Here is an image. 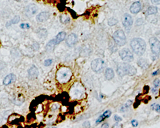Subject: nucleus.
I'll return each mask as SVG.
<instances>
[{"instance_id":"obj_25","label":"nucleus","mask_w":160,"mask_h":128,"mask_svg":"<svg viewBox=\"0 0 160 128\" xmlns=\"http://www.w3.org/2000/svg\"><path fill=\"white\" fill-rule=\"evenodd\" d=\"M152 108H153L154 110L157 111L158 113H160V105H152Z\"/></svg>"},{"instance_id":"obj_17","label":"nucleus","mask_w":160,"mask_h":128,"mask_svg":"<svg viewBox=\"0 0 160 128\" xmlns=\"http://www.w3.org/2000/svg\"><path fill=\"white\" fill-rule=\"evenodd\" d=\"M65 37H66V33L64 31L60 32L59 34L56 36L55 38L57 44L60 43L61 42H62V41L65 39Z\"/></svg>"},{"instance_id":"obj_26","label":"nucleus","mask_w":160,"mask_h":128,"mask_svg":"<svg viewBox=\"0 0 160 128\" xmlns=\"http://www.w3.org/2000/svg\"><path fill=\"white\" fill-rule=\"evenodd\" d=\"M117 20H116L115 19H110L109 21H108V24L110 26H113L114 25V24H116L117 23Z\"/></svg>"},{"instance_id":"obj_18","label":"nucleus","mask_w":160,"mask_h":128,"mask_svg":"<svg viewBox=\"0 0 160 128\" xmlns=\"http://www.w3.org/2000/svg\"><path fill=\"white\" fill-rule=\"evenodd\" d=\"M56 44H57V43H56V41L55 39L51 40L50 42L47 43V44L46 45V50L48 51H53V49L55 48V46Z\"/></svg>"},{"instance_id":"obj_9","label":"nucleus","mask_w":160,"mask_h":128,"mask_svg":"<svg viewBox=\"0 0 160 128\" xmlns=\"http://www.w3.org/2000/svg\"><path fill=\"white\" fill-rule=\"evenodd\" d=\"M77 37L75 34H71L69 35L66 39V44L69 46L72 47L77 43Z\"/></svg>"},{"instance_id":"obj_14","label":"nucleus","mask_w":160,"mask_h":128,"mask_svg":"<svg viewBox=\"0 0 160 128\" xmlns=\"http://www.w3.org/2000/svg\"><path fill=\"white\" fill-rule=\"evenodd\" d=\"M50 14L47 12H41V13L37 15V20H38L39 22H44L47 20L49 18H50Z\"/></svg>"},{"instance_id":"obj_29","label":"nucleus","mask_w":160,"mask_h":128,"mask_svg":"<svg viewBox=\"0 0 160 128\" xmlns=\"http://www.w3.org/2000/svg\"><path fill=\"white\" fill-rule=\"evenodd\" d=\"M112 128H122V125L121 124L117 122L113 126Z\"/></svg>"},{"instance_id":"obj_13","label":"nucleus","mask_w":160,"mask_h":128,"mask_svg":"<svg viewBox=\"0 0 160 128\" xmlns=\"http://www.w3.org/2000/svg\"><path fill=\"white\" fill-rule=\"evenodd\" d=\"M28 75L31 79H36L39 76V70L38 68L35 67V65H33L32 67L30 68L28 70Z\"/></svg>"},{"instance_id":"obj_7","label":"nucleus","mask_w":160,"mask_h":128,"mask_svg":"<svg viewBox=\"0 0 160 128\" xmlns=\"http://www.w3.org/2000/svg\"><path fill=\"white\" fill-rule=\"evenodd\" d=\"M119 56L121 59L126 62H131L134 59L133 53H131L129 49L127 48L123 49L119 51Z\"/></svg>"},{"instance_id":"obj_40","label":"nucleus","mask_w":160,"mask_h":128,"mask_svg":"<svg viewBox=\"0 0 160 128\" xmlns=\"http://www.w3.org/2000/svg\"><path fill=\"white\" fill-rule=\"evenodd\" d=\"M53 128H56V127H53Z\"/></svg>"},{"instance_id":"obj_36","label":"nucleus","mask_w":160,"mask_h":128,"mask_svg":"<svg viewBox=\"0 0 160 128\" xmlns=\"http://www.w3.org/2000/svg\"><path fill=\"white\" fill-rule=\"evenodd\" d=\"M30 28V24H28V23H25V28Z\"/></svg>"},{"instance_id":"obj_19","label":"nucleus","mask_w":160,"mask_h":128,"mask_svg":"<svg viewBox=\"0 0 160 128\" xmlns=\"http://www.w3.org/2000/svg\"><path fill=\"white\" fill-rule=\"evenodd\" d=\"M138 65L142 69H147L149 67V64L147 61L143 59H141L138 61Z\"/></svg>"},{"instance_id":"obj_37","label":"nucleus","mask_w":160,"mask_h":128,"mask_svg":"<svg viewBox=\"0 0 160 128\" xmlns=\"http://www.w3.org/2000/svg\"><path fill=\"white\" fill-rule=\"evenodd\" d=\"M154 4H160V1H152Z\"/></svg>"},{"instance_id":"obj_4","label":"nucleus","mask_w":160,"mask_h":128,"mask_svg":"<svg viewBox=\"0 0 160 128\" xmlns=\"http://www.w3.org/2000/svg\"><path fill=\"white\" fill-rule=\"evenodd\" d=\"M113 39L115 42L119 46H123L126 44V37L124 32L122 30H118L114 32Z\"/></svg>"},{"instance_id":"obj_8","label":"nucleus","mask_w":160,"mask_h":128,"mask_svg":"<svg viewBox=\"0 0 160 128\" xmlns=\"http://www.w3.org/2000/svg\"><path fill=\"white\" fill-rule=\"evenodd\" d=\"M122 24L126 28L127 31L130 30V29L133 25V19L131 15L129 14H125L122 18Z\"/></svg>"},{"instance_id":"obj_39","label":"nucleus","mask_w":160,"mask_h":128,"mask_svg":"<svg viewBox=\"0 0 160 128\" xmlns=\"http://www.w3.org/2000/svg\"><path fill=\"white\" fill-rule=\"evenodd\" d=\"M1 46V41H0V47Z\"/></svg>"},{"instance_id":"obj_21","label":"nucleus","mask_w":160,"mask_h":128,"mask_svg":"<svg viewBox=\"0 0 160 128\" xmlns=\"http://www.w3.org/2000/svg\"><path fill=\"white\" fill-rule=\"evenodd\" d=\"M131 104H132V101H128L124 105H123L121 107V109H120L121 112H125V111H126L127 110H128V109L129 108V106H131Z\"/></svg>"},{"instance_id":"obj_38","label":"nucleus","mask_w":160,"mask_h":128,"mask_svg":"<svg viewBox=\"0 0 160 128\" xmlns=\"http://www.w3.org/2000/svg\"><path fill=\"white\" fill-rule=\"evenodd\" d=\"M152 92H153V93H156L157 92V90L153 88V89H152Z\"/></svg>"},{"instance_id":"obj_23","label":"nucleus","mask_w":160,"mask_h":128,"mask_svg":"<svg viewBox=\"0 0 160 128\" xmlns=\"http://www.w3.org/2000/svg\"><path fill=\"white\" fill-rule=\"evenodd\" d=\"M61 21L64 24H67L70 21V18L67 15H62L61 16Z\"/></svg>"},{"instance_id":"obj_22","label":"nucleus","mask_w":160,"mask_h":128,"mask_svg":"<svg viewBox=\"0 0 160 128\" xmlns=\"http://www.w3.org/2000/svg\"><path fill=\"white\" fill-rule=\"evenodd\" d=\"M20 20V17L18 15L15 16V17L12 19L10 22L7 23V24H6V26H9L11 24H17L19 22Z\"/></svg>"},{"instance_id":"obj_20","label":"nucleus","mask_w":160,"mask_h":128,"mask_svg":"<svg viewBox=\"0 0 160 128\" xmlns=\"http://www.w3.org/2000/svg\"><path fill=\"white\" fill-rule=\"evenodd\" d=\"M158 12V9L157 7H154V6H151L148 8V9L147 10L146 13L147 15H153L156 14Z\"/></svg>"},{"instance_id":"obj_10","label":"nucleus","mask_w":160,"mask_h":128,"mask_svg":"<svg viewBox=\"0 0 160 128\" xmlns=\"http://www.w3.org/2000/svg\"><path fill=\"white\" fill-rule=\"evenodd\" d=\"M38 11V8L35 5H30L26 8L25 14L28 17H31L35 15Z\"/></svg>"},{"instance_id":"obj_33","label":"nucleus","mask_w":160,"mask_h":128,"mask_svg":"<svg viewBox=\"0 0 160 128\" xmlns=\"http://www.w3.org/2000/svg\"><path fill=\"white\" fill-rule=\"evenodd\" d=\"M3 62L2 61H0V70H2L4 67H5V64H1Z\"/></svg>"},{"instance_id":"obj_35","label":"nucleus","mask_w":160,"mask_h":128,"mask_svg":"<svg viewBox=\"0 0 160 128\" xmlns=\"http://www.w3.org/2000/svg\"><path fill=\"white\" fill-rule=\"evenodd\" d=\"M20 27L22 29H25V23H22L20 24Z\"/></svg>"},{"instance_id":"obj_34","label":"nucleus","mask_w":160,"mask_h":128,"mask_svg":"<svg viewBox=\"0 0 160 128\" xmlns=\"http://www.w3.org/2000/svg\"><path fill=\"white\" fill-rule=\"evenodd\" d=\"M160 72V71H159V70L158 69V70H157V71H154L153 73V76H156V75H158V74H159V72Z\"/></svg>"},{"instance_id":"obj_30","label":"nucleus","mask_w":160,"mask_h":128,"mask_svg":"<svg viewBox=\"0 0 160 128\" xmlns=\"http://www.w3.org/2000/svg\"><path fill=\"white\" fill-rule=\"evenodd\" d=\"M131 124L133 127H137L138 125V122L136 120H133L132 121H131Z\"/></svg>"},{"instance_id":"obj_28","label":"nucleus","mask_w":160,"mask_h":128,"mask_svg":"<svg viewBox=\"0 0 160 128\" xmlns=\"http://www.w3.org/2000/svg\"><path fill=\"white\" fill-rule=\"evenodd\" d=\"M90 126V123L88 121H86L83 124V127L84 128H89Z\"/></svg>"},{"instance_id":"obj_3","label":"nucleus","mask_w":160,"mask_h":128,"mask_svg":"<svg viewBox=\"0 0 160 128\" xmlns=\"http://www.w3.org/2000/svg\"><path fill=\"white\" fill-rule=\"evenodd\" d=\"M72 72L68 67H63L60 68L56 73V78L60 83H65L71 80Z\"/></svg>"},{"instance_id":"obj_32","label":"nucleus","mask_w":160,"mask_h":128,"mask_svg":"<svg viewBox=\"0 0 160 128\" xmlns=\"http://www.w3.org/2000/svg\"><path fill=\"white\" fill-rule=\"evenodd\" d=\"M101 128H109V124L108 123H104L102 125Z\"/></svg>"},{"instance_id":"obj_2","label":"nucleus","mask_w":160,"mask_h":128,"mask_svg":"<svg viewBox=\"0 0 160 128\" xmlns=\"http://www.w3.org/2000/svg\"><path fill=\"white\" fill-rule=\"evenodd\" d=\"M117 72L120 76L126 75L134 76L137 74V69L134 66L127 63H122L117 66Z\"/></svg>"},{"instance_id":"obj_5","label":"nucleus","mask_w":160,"mask_h":128,"mask_svg":"<svg viewBox=\"0 0 160 128\" xmlns=\"http://www.w3.org/2000/svg\"><path fill=\"white\" fill-rule=\"evenodd\" d=\"M104 61L101 59H97L92 61L91 68L93 71L97 73L101 72L104 68Z\"/></svg>"},{"instance_id":"obj_31","label":"nucleus","mask_w":160,"mask_h":128,"mask_svg":"<svg viewBox=\"0 0 160 128\" xmlns=\"http://www.w3.org/2000/svg\"><path fill=\"white\" fill-rule=\"evenodd\" d=\"M114 119H115V121H117V122H121L122 121V118L120 117L119 116H118V115H115L114 116Z\"/></svg>"},{"instance_id":"obj_11","label":"nucleus","mask_w":160,"mask_h":128,"mask_svg":"<svg viewBox=\"0 0 160 128\" xmlns=\"http://www.w3.org/2000/svg\"><path fill=\"white\" fill-rule=\"evenodd\" d=\"M142 9V4L140 1H135L130 7V12L131 13L133 14H138Z\"/></svg>"},{"instance_id":"obj_27","label":"nucleus","mask_w":160,"mask_h":128,"mask_svg":"<svg viewBox=\"0 0 160 128\" xmlns=\"http://www.w3.org/2000/svg\"><path fill=\"white\" fill-rule=\"evenodd\" d=\"M153 84H154V86H155L156 88L158 87V86H159V85H160V80H159V79H156V80L154 81Z\"/></svg>"},{"instance_id":"obj_6","label":"nucleus","mask_w":160,"mask_h":128,"mask_svg":"<svg viewBox=\"0 0 160 128\" xmlns=\"http://www.w3.org/2000/svg\"><path fill=\"white\" fill-rule=\"evenodd\" d=\"M149 44L152 53L155 55H158L160 53V41L156 37H151Z\"/></svg>"},{"instance_id":"obj_15","label":"nucleus","mask_w":160,"mask_h":128,"mask_svg":"<svg viewBox=\"0 0 160 128\" xmlns=\"http://www.w3.org/2000/svg\"><path fill=\"white\" fill-rule=\"evenodd\" d=\"M111 114H112V112L110 110H106L104 112L102 113L101 115L97 119L96 121V124H99L102 121H103L105 118H107L111 116Z\"/></svg>"},{"instance_id":"obj_12","label":"nucleus","mask_w":160,"mask_h":128,"mask_svg":"<svg viewBox=\"0 0 160 128\" xmlns=\"http://www.w3.org/2000/svg\"><path fill=\"white\" fill-rule=\"evenodd\" d=\"M16 78L15 75L14 74H10L9 75L7 76L3 80V85H9L12 83H14L16 81Z\"/></svg>"},{"instance_id":"obj_16","label":"nucleus","mask_w":160,"mask_h":128,"mask_svg":"<svg viewBox=\"0 0 160 128\" xmlns=\"http://www.w3.org/2000/svg\"><path fill=\"white\" fill-rule=\"evenodd\" d=\"M115 74L112 68H107L106 69L105 73H104V76L108 80H111L114 78Z\"/></svg>"},{"instance_id":"obj_1","label":"nucleus","mask_w":160,"mask_h":128,"mask_svg":"<svg viewBox=\"0 0 160 128\" xmlns=\"http://www.w3.org/2000/svg\"><path fill=\"white\" fill-rule=\"evenodd\" d=\"M130 46L135 54L138 56L143 55L146 50V43L142 39H133L131 41Z\"/></svg>"},{"instance_id":"obj_24","label":"nucleus","mask_w":160,"mask_h":128,"mask_svg":"<svg viewBox=\"0 0 160 128\" xmlns=\"http://www.w3.org/2000/svg\"><path fill=\"white\" fill-rule=\"evenodd\" d=\"M53 60L52 59H47L44 61V65L45 66H46V67H48V66H50L52 63H53Z\"/></svg>"}]
</instances>
